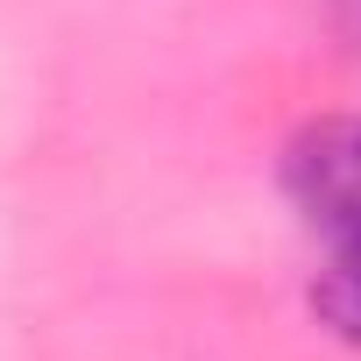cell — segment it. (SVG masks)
I'll return each mask as SVG.
<instances>
[{"instance_id": "2", "label": "cell", "mask_w": 361, "mask_h": 361, "mask_svg": "<svg viewBox=\"0 0 361 361\" xmlns=\"http://www.w3.org/2000/svg\"><path fill=\"white\" fill-rule=\"evenodd\" d=\"M312 312L326 333H340L347 347H361V241H340L333 262L312 283Z\"/></svg>"}, {"instance_id": "1", "label": "cell", "mask_w": 361, "mask_h": 361, "mask_svg": "<svg viewBox=\"0 0 361 361\" xmlns=\"http://www.w3.org/2000/svg\"><path fill=\"white\" fill-rule=\"evenodd\" d=\"M283 192L319 234L361 241V114L319 121L283 149Z\"/></svg>"}]
</instances>
